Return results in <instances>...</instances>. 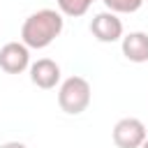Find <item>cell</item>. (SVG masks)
I'll return each mask as SVG.
<instances>
[{
	"label": "cell",
	"mask_w": 148,
	"mask_h": 148,
	"mask_svg": "<svg viewBox=\"0 0 148 148\" xmlns=\"http://www.w3.org/2000/svg\"><path fill=\"white\" fill-rule=\"evenodd\" d=\"M65 28V18L56 9H37L21 25V42L28 49H46L60 37Z\"/></svg>",
	"instance_id": "cell-1"
},
{
	"label": "cell",
	"mask_w": 148,
	"mask_h": 148,
	"mask_svg": "<svg viewBox=\"0 0 148 148\" xmlns=\"http://www.w3.org/2000/svg\"><path fill=\"white\" fill-rule=\"evenodd\" d=\"M141 148H148V136H146V141L141 143Z\"/></svg>",
	"instance_id": "cell-11"
},
{
	"label": "cell",
	"mask_w": 148,
	"mask_h": 148,
	"mask_svg": "<svg viewBox=\"0 0 148 148\" xmlns=\"http://www.w3.org/2000/svg\"><path fill=\"white\" fill-rule=\"evenodd\" d=\"M0 67L7 74H21L30 67V49L23 42H7L0 49Z\"/></svg>",
	"instance_id": "cell-5"
},
{
	"label": "cell",
	"mask_w": 148,
	"mask_h": 148,
	"mask_svg": "<svg viewBox=\"0 0 148 148\" xmlns=\"http://www.w3.org/2000/svg\"><path fill=\"white\" fill-rule=\"evenodd\" d=\"M102 2H104L106 9L113 12V14H134V12H139L141 5H143V0H102Z\"/></svg>",
	"instance_id": "cell-9"
},
{
	"label": "cell",
	"mask_w": 148,
	"mask_h": 148,
	"mask_svg": "<svg viewBox=\"0 0 148 148\" xmlns=\"http://www.w3.org/2000/svg\"><path fill=\"white\" fill-rule=\"evenodd\" d=\"M120 49H123V56L130 60V62H148V35L136 30V32H127L123 35L120 39Z\"/></svg>",
	"instance_id": "cell-7"
},
{
	"label": "cell",
	"mask_w": 148,
	"mask_h": 148,
	"mask_svg": "<svg viewBox=\"0 0 148 148\" xmlns=\"http://www.w3.org/2000/svg\"><path fill=\"white\" fill-rule=\"evenodd\" d=\"M113 143L118 148H141V143L146 141V125L139 118H120L113 125Z\"/></svg>",
	"instance_id": "cell-3"
},
{
	"label": "cell",
	"mask_w": 148,
	"mask_h": 148,
	"mask_svg": "<svg viewBox=\"0 0 148 148\" xmlns=\"http://www.w3.org/2000/svg\"><path fill=\"white\" fill-rule=\"evenodd\" d=\"M92 2H95V0H58V12H60L62 16L79 18V16H83V14L90 9Z\"/></svg>",
	"instance_id": "cell-8"
},
{
	"label": "cell",
	"mask_w": 148,
	"mask_h": 148,
	"mask_svg": "<svg viewBox=\"0 0 148 148\" xmlns=\"http://www.w3.org/2000/svg\"><path fill=\"white\" fill-rule=\"evenodd\" d=\"M90 32L97 42L102 44H113V42H120L123 39V21L118 18V14L113 12H99L92 16L90 21Z\"/></svg>",
	"instance_id": "cell-4"
},
{
	"label": "cell",
	"mask_w": 148,
	"mask_h": 148,
	"mask_svg": "<svg viewBox=\"0 0 148 148\" xmlns=\"http://www.w3.org/2000/svg\"><path fill=\"white\" fill-rule=\"evenodd\" d=\"M30 81L42 88V90H51L60 83V65L51 58H39L30 65Z\"/></svg>",
	"instance_id": "cell-6"
},
{
	"label": "cell",
	"mask_w": 148,
	"mask_h": 148,
	"mask_svg": "<svg viewBox=\"0 0 148 148\" xmlns=\"http://www.w3.org/2000/svg\"><path fill=\"white\" fill-rule=\"evenodd\" d=\"M0 148H28V146L21 143V141H7V143H2Z\"/></svg>",
	"instance_id": "cell-10"
},
{
	"label": "cell",
	"mask_w": 148,
	"mask_h": 148,
	"mask_svg": "<svg viewBox=\"0 0 148 148\" xmlns=\"http://www.w3.org/2000/svg\"><path fill=\"white\" fill-rule=\"evenodd\" d=\"M90 97H92V90H90L88 79H83V76H69L58 88V104L69 116L83 113L90 104Z\"/></svg>",
	"instance_id": "cell-2"
}]
</instances>
